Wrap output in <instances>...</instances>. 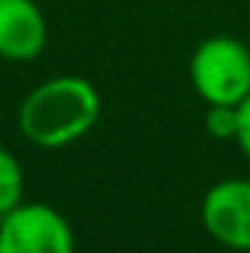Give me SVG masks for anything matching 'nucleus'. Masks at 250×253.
I'll return each instance as SVG.
<instances>
[{"label": "nucleus", "instance_id": "f257e3e1", "mask_svg": "<svg viewBox=\"0 0 250 253\" xmlns=\"http://www.w3.org/2000/svg\"><path fill=\"white\" fill-rule=\"evenodd\" d=\"M100 109L103 103L97 88L83 77L65 74L44 80L24 97L18 109V126L30 144L59 150L91 132Z\"/></svg>", "mask_w": 250, "mask_h": 253}, {"label": "nucleus", "instance_id": "f03ea898", "mask_svg": "<svg viewBox=\"0 0 250 253\" xmlns=\"http://www.w3.org/2000/svg\"><path fill=\"white\" fill-rule=\"evenodd\" d=\"M188 77L194 91L209 106H239L250 94V50L233 36H212L191 53Z\"/></svg>", "mask_w": 250, "mask_h": 253}, {"label": "nucleus", "instance_id": "7ed1b4c3", "mask_svg": "<svg viewBox=\"0 0 250 253\" xmlns=\"http://www.w3.org/2000/svg\"><path fill=\"white\" fill-rule=\"evenodd\" d=\"M0 253H74V230L47 203H18L0 215Z\"/></svg>", "mask_w": 250, "mask_h": 253}, {"label": "nucleus", "instance_id": "20e7f679", "mask_svg": "<svg viewBox=\"0 0 250 253\" xmlns=\"http://www.w3.org/2000/svg\"><path fill=\"white\" fill-rule=\"evenodd\" d=\"M200 221L218 245L250 253V180L215 183L200 203Z\"/></svg>", "mask_w": 250, "mask_h": 253}, {"label": "nucleus", "instance_id": "39448f33", "mask_svg": "<svg viewBox=\"0 0 250 253\" xmlns=\"http://www.w3.org/2000/svg\"><path fill=\"white\" fill-rule=\"evenodd\" d=\"M47 44V21L36 0H0V59L30 62Z\"/></svg>", "mask_w": 250, "mask_h": 253}, {"label": "nucleus", "instance_id": "423d86ee", "mask_svg": "<svg viewBox=\"0 0 250 253\" xmlns=\"http://www.w3.org/2000/svg\"><path fill=\"white\" fill-rule=\"evenodd\" d=\"M24 197V171L21 162L12 156V150H6L0 144V215L12 212Z\"/></svg>", "mask_w": 250, "mask_h": 253}, {"label": "nucleus", "instance_id": "0eeeda50", "mask_svg": "<svg viewBox=\"0 0 250 253\" xmlns=\"http://www.w3.org/2000/svg\"><path fill=\"white\" fill-rule=\"evenodd\" d=\"M206 132L218 141H236V135H239V106L212 103L206 109Z\"/></svg>", "mask_w": 250, "mask_h": 253}, {"label": "nucleus", "instance_id": "6e6552de", "mask_svg": "<svg viewBox=\"0 0 250 253\" xmlns=\"http://www.w3.org/2000/svg\"><path fill=\"white\" fill-rule=\"evenodd\" d=\"M242 153L250 159V94L239 103V135H236Z\"/></svg>", "mask_w": 250, "mask_h": 253}]
</instances>
